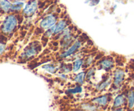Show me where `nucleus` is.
<instances>
[{"label":"nucleus","instance_id":"1","mask_svg":"<svg viewBox=\"0 0 134 111\" xmlns=\"http://www.w3.org/2000/svg\"><path fill=\"white\" fill-rule=\"evenodd\" d=\"M18 25V20L14 14H9L5 18L1 27L4 33L9 34L13 32Z\"/></svg>","mask_w":134,"mask_h":111},{"label":"nucleus","instance_id":"8","mask_svg":"<svg viewBox=\"0 0 134 111\" xmlns=\"http://www.w3.org/2000/svg\"><path fill=\"white\" fill-rule=\"evenodd\" d=\"M109 101V97L107 95H102L92 99V102L94 104H96L102 107H105L108 104Z\"/></svg>","mask_w":134,"mask_h":111},{"label":"nucleus","instance_id":"10","mask_svg":"<svg viewBox=\"0 0 134 111\" xmlns=\"http://www.w3.org/2000/svg\"><path fill=\"white\" fill-rule=\"evenodd\" d=\"M126 102V97L123 94L118 95L113 102V107L114 108H119L124 104Z\"/></svg>","mask_w":134,"mask_h":111},{"label":"nucleus","instance_id":"19","mask_svg":"<svg viewBox=\"0 0 134 111\" xmlns=\"http://www.w3.org/2000/svg\"><path fill=\"white\" fill-rule=\"evenodd\" d=\"M81 107L82 109L86 110H97L96 106L88 103H83V104H81Z\"/></svg>","mask_w":134,"mask_h":111},{"label":"nucleus","instance_id":"17","mask_svg":"<svg viewBox=\"0 0 134 111\" xmlns=\"http://www.w3.org/2000/svg\"><path fill=\"white\" fill-rule=\"evenodd\" d=\"M43 69L48 73H51V74H54L57 71V68L56 66L53 65H51V64H47V65H44L42 67Z\"/></svg>","mask_w":134,"mask_h":111},{"label":"nucleus","instance_id":"2","mask_svg":"<svg viewBox=\"0 0 134 111\" xmlns=\"http://www.w3.org/2000/svg\"><path fill=\"white\" fill-rule=\"evenodd\" d=\"M39 6L38 0H29L23 8V14L26 16H31L36 13Z\"/></svg>","mask_w":134,"mask_h":111},{"label":"nucleus","instance_id":"3","mask_svg":"<svg viewBox=\"0 0 134 111\" xmlns=\"http://www.w3.org/2000/svg\"><path fill=\"white\" fill-rule=\"evenodd\" d=\"M57 22V18L54 14H48L41 20L39 26L43 30H48L54 26Z\"/></svg>","mask_w":134,"mask_h":111},{"label":"nucleus","instance_id":"25","mask_svg":"<svg viewBox=\"0 0 134 111\" xmlns=\"http://www.w3.org/2000/svg\"><path fill=\"white\" fill-rule=\"evenodd\" d=\"M92 58H91V57H89V58H88L87 60H86V61H85V62H86V66H89V65H91V63H92Z\"/></svg>","mask_w":134,"mask_h":111},{"label":"nucleus","instance_id":"14","mask_svg":"<svg viewBox=\"0 0 134 111\" xmlns=\"http://www.w3.org/2000/svg\"><path fill=\"white\" fill-rule=\"evenodd\" d=\"M85 78H86V73L85 72H81L75 77L74 80L78 84L82 85L85 82Z\"/></svg>","mask_w":134,"mask_h":111},{"label":"nucleus","instance_id":"20","mask_svg":"<svg viewBox=\"0 0 134 111\" xmlns=\"http://www.w3.org/2000/svg\"><path fill=\"white\" fill-rule=\"evenodd\" d=\"M82 91V87H81V86H75V87L73 88H70V89H68L67 90V92L68 94H81V92Z\"/></svg>","mask_w":134,"mask_h":111},{"label":"nucleus","instance_id":"9","mask_svg":"<svg viewBox=\"0 0 134 111\" xmlns=\"http://www.w3.org/2000/svg\"><path fill=\"white\" fill-rule=\"evenodd\" d=\"M67 26H68V23L64 20H61L58 21L57 24L54 25V34L56 35V34L62 32L65 30V27H67Z\"/></svg>","mask_w":134,"mask_h":111},{"label":"nucleus","instance_id":"24","mask_svg":"<svg viewBox=\"0 0 134 111\" xmlns=\"http://www.w3.org/2000/svg\"><path fill=\"white\" fill-rule=\"evenodd\" d=\"M5 50V45L3 43H0V55L2 54Z\"/></svg>","mask_w":134,"mask_h":111},{"label":"nucleus","instance_id":"13","mask_svg":"<svg viewBox=\"0 0 134 111\" xmlns=\"http://www.w3.org/2000/svg\"><path fill=\"white\" fill-rule=\"evenodd\" d=\"M12 3L9 0H0V8L2 9L4 12L10 11L11 9Z\"/></svg>","mask_w":134,"mask_h":111},{"label":"nucleus","instance_id":"12","mask_svg":"<svg viewBox=\"0 0 134 111\" xmlns=\"http://www.w3.org/2000/svg\"><path fill=\"white\" fill-rule=\"evenodd\" d=\"M73 37H72V35L71 34V33H66L65 35H64V37L62 39V48H67L69 44L71 43V41Z\"/></svg>","mask_w":134,"mask_h":111},{"label":"nucleus","instance_id":"4","mask_svg":"<svg viewBox=\"0 0 134 111\" xmlns=\"http://www.w3.org/2000/svg\"><path fill=\"white\" fill-rule=\"evenodd\" d=\"M82 46V43L79 40H77V41L75 42L69 48L66 50L65 52H64L63 53H62L60 54V57L61 58H65V57H68L69 56H70L71 55L73 54L76 51L78 50Z\"/></svg>","mask_w":134,"mask_h":111},{"label":"nucleus","instance_id":"16","mask_svg":"<svg viewBox=\"0 0 134 111\" xmlns=\"http://www.w3.org/2000/svg\"><path fill=\"white\" fill-rule=\"evenodd\" d=\"M82 64H83V60L81 58H78L77 60H75L73 61V67H72V71L73 72H77L78 71L80 70V69L82 67Z\"/></svg>","mask_w":134,"mask_h":111},{"label":"nucleus","instance_id":"21","mask_svg":"<svg viewBox=\"0 0 134 111\" xmlns=\"http://www.w3.org/2000/svg\"><path fill=\"white\" fill-rule=\"evenodd\" d=\"M95 68L92 67V68H90L88 70L87 73L86 74V78H87L88 80H90L92 77L94 76V73H95Z\"/></svg>","mask_w":134,"mask_h":111},{"label":"nucleus","instance_id":"23","mask_svg":"<svg viewBox=\"0 0 134 111\" xmlns=\"http://www.w3.org/2000/svg\"><path fill=\"white\" fill-rule=\"evenodd\" d=\"M62 70V71L64 72V73H69V72L71 71V69L69 66H68V65H65V66L63 67Z\"/></svg>","mask_w":134,"mask_h":111},{"label":"nucleus","instance_id":"7","mask_svg":"<svg viewBox=\"0 0 134 111\" xmlns=\"http://www.w3.org/2000/svg\"><path fill=\"white\" fill-rule=\"evenodd\" d=\"M39 51V49L38 48L37 45H35V44L30 45L23 52L22 56L24 57L25 58H30V57H34L35 55L37 54Z\"/></svg>","mask_w":134,"mask_h":111},{"label":"nucleus","instance_id":"11","mask_svg":"<svg viewBox=\"0 0 134 111\" xmlns=\"http://www.w3.org/2000/svg\"><path fill=\"white\" fill-rule=\"evenodd\" d=\"M24 5H25V3L24 1H17V0H16L14 2H13V3H12L10 11H13V12L20 11V10H23V8L24 7Z\"/></svg>","mask_w":134,"mask_h":111},{"label":"nucleus","instance_id":"15","mask_svg":"<svg viewBox=\"0 0 134 111\" xmlns=\"http://www.w3.org/2000/svg\"><path fill=\"white\" fill-rule=\"evenodd\" d=\"M110 83H111V79L110 78H107L105 80L102 81L99 84L97 85L96 86V89L98 91H103V90H105L107 87L110 85Z\"/></svg>","mask_w":134,"mask_h":111},{"label":"nucleus","instance_id":"5","mask_svg":"<svg viewBox=\"0 0 134 111\" xmlns=\"http://www.w3.org/2000/svg\"><path fill=\"white\" fill-rule=\"evenodd\" d=\"M125 77V73L122 69H118L114 71L113 84L116 87H119L122 83Z\"/></svg>","mask_w":134,"mask_h":111},{"label":"nucleus","instance_id":"22","mask_svg":"<svg viewBox=\"0 0 134 111\" xmlns=\"http://www.w3.org/2000/svg\"><path fill=\"white\" fill-rule=\"evenodd\" d=\"M100 0H86L85 3H89L90 6H95L99 3Z\"/></svg>","mask_w":134,"mask_h":111},{"label":"nucleus","instance_id":"6","mask_svg":"<svg viewBox=\"0 0 134 111\" xmlns=\"http://www.w3.org/2000/svg\"><path fill=\"white\" fill-rule=\"evenodd\" d=\"M99 67L101 69H103L105 71H109L115 66V63H114L113 60L111 57H106V58L100 60L99 62Z\"/></svg>","mask_w":134,"mask_h":111},{"label":"nucleus","instance_id":"18","mask_svg":"<svg viewBox=\"0 0 134 111\" xmlns=\"http://www.w3.org/2000/svg\"><path fill=\"white\" fill-rule=\"evenodd\" d=\"M128 108L132 109L134 107V91H130L128 95Z\"/></svg>","mask_w":134,"mask_h":111}]
</instances>
